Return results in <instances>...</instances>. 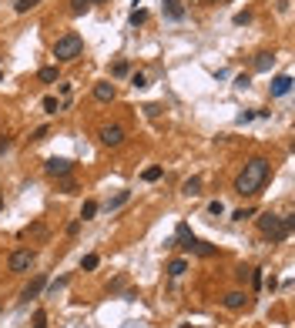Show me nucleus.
Here are the masks:
<instances>
[{"label": "nucleus", "mask_w": 295, "mask_h": 328, "mask_svg": "<svg viewBox=\"0 0 295 328\" xmlns=\"http://www.w3.org/2000/svg\"><path fill=\"white\" fill-rule=\"evenodd\" d=\"M97 215V201H84V208H81V221H91Z\"/></svg>", "instance_id": "nucleus-20"}, {"label": "nucleus", "mask_w": 295, "mask_h": 328, "mask_svg": "<svg viewBox=\"0 0 295 328\" xmlns=\"http://www.w3.org/2000/svg\"><path fill=\"white\" fill-rule=\"evenodd\" d=\"M181 194L184 198H198L201 194V177H188V181L181 184Z\"/></svg>", "instance_id": "nucleus-12"}, {"label": "nucleus", "mask_w": 295, "mask_h": 328, "mask_svg": "<svg viewBox=\"0 0 295 328\" xmlns=\"http://www.w3.org/2000/svg\"><path fill=\"white\" fill-rule=\"evenodd\" d=\"M292 228H295V215H272V211H265V215L258 218V231H262L272 245L285 241L288 234H292Z\"/></svg>", "instance_id": "nucleus-2"}, {"label": "nucleus", "mask_w": 295, "mask_h": 328, "mask_svg": "<svg viewBox=\"0 0 295 328\" xmlns=\"http://www.w3.org/2000/svg\"><path fill=\"white\" fill-rule=\"evenodd\" d=\"M0 208H4V198H0Z\"/></svg>", "instance_id": "nucleus-41"}, {"label": "nucleus", "mask_w": 295, "mask_h": 328, "mask_svg": "<svg viewBox=\"0 0 295 328\" xmlns=\"http://www.w3.org/2000/svg\"><path fill=\"white\" fill-rule=\"evenodd\" d=\"M252 215H255V208H242V211H235L231 218H235V221H245V218H252Z\"/></svg>", "instance_id": "nucleus-32"}, {"label": "nucleus", "mask_w": 295, "mask_h": 328, "mask_svg": "<svg viewBox=\"0 0 295 328\" xmlns=\"http://www.w3.org/2000/svg\"><path fill=\"white\" fill-rule=\"evenodd\" d=\"M47 134H50L47 128H37V131H34V137H31V141H44V137H47Z\"/></svg>", "instance_id": "nucleus-34"}, {"label": "nucleus", "mask_w": 295, "mask_h": 328, "mask_svg": "<svg viewBox=\"0 0 295 328\" xmlns=\"http://www.w3.org/2000/svg\"><path fill=\"white\" fill-rule=\"evenodd\" d=\"M44 285H47V281H44V275H37V278H34L31 285H27V288L20 291V302H31V298H37L40 291H44Z\"/></svg>", "instance_id": "nucleus-10"}, {"label": "nucleus", "mask_w": 295, "mask_h": 328, "mask_svg": "<svg viewBox=\"0 0 295 328\" xmlns=\"http://www.w3.org/2000/svg\"><path fill=\"white\" fill-rule=\"evenodd\" d=\"M88 7H91L88 0H71V14H74V17H81V14H84Z\"/></svg>", "instance_id": "nucleus-25"}, {"label": "nucleus", "mask_w": 295, "mask_h": 328, "mask_svg": "<svg viewBox=\"0 0 295 328\" xmlns=\"http://www.w3.org/2000/svg\"><path fill=\"white\" fill-rule=\"evenodd\" d=\"M178 245L188 248V251L195 248V238H192V231H188V224H178Z\"/></svg>", "instance_id": "nucleus-14"}, {"label": "nucleus", "mask_w": 295, "mask_h": 328, "mask_svg": "<svg viewBox=\"0 0 295 328\" xmlns=\"http://www.w3.org/2000/svg\"><path fill=\"white\" fill-rule=\"evenodd\" d=\"M37 4H40V0H14V10H17V14H27V10H34Z\"/></svg>", "instance_id": "nucleus-21"}, {"label": "nucleus", "mask_w": 295, "mask_h": 328, "mask_svg": "<svg viewBox=\"0 0 295 328\" xmlns=\"http://www.w3.org/2000/svg\"><path fill=\"white\" fill-rule=\"evenodd\" d=\"M272 64H275L272 54H255V71H272Z\"/></svg>", "instance_id": "nucleus-19"}, {"label": "nucleus", "mask_w": 295, "mask_h": 328, "mask_svg": "<svg viewBox=\"0 0 295 328\" xmlns=\"http://www.w3.org/2000/svg\"><path fill=\"white\" fill-rule=\"evenodd\" d=\"M7 268H10L14 275H24V272H31V268H34V251H31V248H17L14 255H10Z\"/></svg>", "instance_id": "nucleus-4"}, {"label": "nucleus", "mask_w": 295, "mask_h": 328, "mask_svg": "<svg viewBox=\"0 0 295 328\" xmlns=\"http://www.w3.org/2000/svg\"><path fill=\"white\" fill-rule=\"evenodd\" d=\"M248 275H252V268H238V272H235V278H238V281H248Z\"/></svg>", "instance_id": "nucleus-37"}, {"label": "nucleus", "mask_w": 295, "mask_h": 328, "mask_svg": "<svg viewBox=\"0 0 295 328\" xmlns=\"http://www.w3.org/2000/svg\"><path fill=\"white\" fill-rule=\"evenodd\" d=\"M131 87H148V80H144V74H131Z\"/></svg>", "instance_id": "nucleus-31"}, {"label": "nucleus", "mask_w": 295, "mask_h": 328, "mask_svg": "<svg viewBox=\"0 0 295 328\" xmlns=\"http://www.w3.org/2000/svg\"><path fill=\"white\" fill-rule=\"evenodd\" d=\"M248 20H252V14H248V10H245V14H235V24H238V27L248 24Z\"/></svg>", "instance_id": "nucleus-35"}, {"label": "nucleus", "mask_w": 295, "mask_h": 328, "mask_svg": "<svg viewBox=\"0 0 295 328\" xmlns=\"http://www.w3.org/2000/svg\"><path fill=\"white\" fill-rule=\"evenodd\" d=\"M161 174H165V171H161L158 164H151V168H144V181H158Z\"/></svg>", "instance_id": "nucleus-26"}, {"label": "nucleus", "mask_w": 295, "mask_h": 328, "mask_svg": "<svg viewBox=\"0 0 295 328\" xmlns=\"http://www.w3.org/2000/svg\"><path fill=\"white\" fill-rule=\"evenodd\" d=\"M81 50H84V40H81V34H74V31L54 40V57L61 61V64H67V61H77Z\"/></svg>", "instance_id": "nucleus-3"}, {"label": "nucleus", "mask_w": 295, "mask_h": 328, "mask_svg": "<svg viewBox=\"0 0 295 328\" xmlns=\"http://www.w3.org/2000/svg\"><path fill=\"white\" fill-rule=\"evenodd\" d=\"M4 151H10V137H0V154Z\"/></svg>", "instance_id": "nucleus-39"}, {"label": "nucleus", "mask_w": 295, "mask_h": 328, "mask_svg": "<svg viewBox=\"0 0 295 328\" xmlns=\"http://www.w3.org/2000/svg\"><path fill=\"white\" fill-rule=\"evenodd\" d=\"M144 111H148V117H158V114H161V107H158V104H148Z\"/></svg>", "instance_id": "nucleus-38"}, {"label": "nucleus", "mask_w": 295, "mask_h": 328, "mask_svg": "<svg viewBox=\"0 0 295 328\" xmlns=\"http://www.w3.org/2000/svg\"><path fill=\"white\" fill-rule=\"evenodd\" d=\"M245 291H228L225 295V308H231V312H238V308H245Z\"/></svg>", "instance_id": "nucleus-11"}, {"label": "nucleus", "mask_w": 295, "mask_h": 328, "mask_svg": "<svg viewBox=\"0 0 295 328\" xmlns=\"http://www.w3.org/2000/svg\"><path fill=\"white\" fill-rule=\"evenodd\" d=\"M57 191L61 194H74V191H81V188H77V181L67 174V177H57Z\"/></svg>", "instance_id": "nucleus-15"}, {"label": "nucleus", "mask_w": 295, "mask_h": 328, "mask_svg": "<svg viewBox=\"0 0 295 328\" xmlns=\"http://www.w3.org/2000/svg\"><path fill=\"white\" fill-rule=\"evenodd\" d=\"M20 238H31V241H47V238H50V231H47V224H44V221H34V224H27L24 231H20Z\"/></svg>", "instance_id": "nucleus-7"}, {"label": "nucleus", "mask_w": 295, "mask_h": 328, "mask_svg": "<svg viewBox=\"0 0 295 328\" xmlns=\"http://www.w3.org/2000/svg\"><path fill=\"white\" fill-rule=\"evenodd\" d=\"M94 97L108 104V101H114V97H118V87H114L111 80H101V84H94Z\"/></svg>", "instance_id": "nucleus-8"}, {"label": "nucleus", "mask_w": 295, "mask_h": 328, "mask_svg": "<svg viewBox=\"0 0 295 328\" xmlns=\"http://www.w3.org/2000/svg\"><path fill=\"white\" fill-rule=\"evenodd\" d=\"M128 198H131V191H118L111 201H108V211H118L121 204H128Z\"/></svg>", "instance_id": "nucleus-17"}, {"label": "nucleus", "mask_w": 295, "mask_h": 328, "mask_svg": "<svg viewBox=\"0 0 295 328\" xmlns=\"http://www.w3.org/2000/svg\"><path fill=\"white\" fill-rule=\"evenodd\" d=\"M37 77L44 80V84H54V80H57V67H40Z\"/></svg>", "instance_id": "nucleus-22"}, {"label": "nucleus", "mask_w": 295, "mask_h": 328, "mask_svg": "<svg viewBox=\"0 0 295 328\" xmlns=\"http://www.w3.org/2000/svg\"><path fill=\"white\" fill-rule=\"evenodd\" d=\"M77 231H81V218H77V221H71V224H67V234H71V238H74Z\"/></svg>", "instance_id": "nucleus-36"}, {"label": "nucleus", "mask_w": 295, "mask_h": 328, "mask_svg": "<svg viewBox=\"0 0 295 328\" xmlns=\"http://www.w3.org/2000/svg\"><path fill=\"white\" fill-rule=\"evenodd\" d=\"M292 91V77L288 74H279V77L272 80V97H285Z\"/></svg>", "instance_id": "nucleus-9"}, {"label": "nucleus", "mask_w": 295, "mask_h": 328, "mask_svg": "<svg viewBox=\"0 0 295 328\" xmlns=\"http://www.w3.org/2000/svg\"><path fill=\"white\" fill-rule=\"evenodd\" d=\"M269 174H272V161H265V158L245 161V168H242L238 177H235V194H242V198L258 194L265 188V181H269Z\"/></svg>", "instance_id": "nucleus-1"}, {"label": "nucleus", "mask_w": 295, "mask_h": 328, "mask_svg": "<svg viewBox=\"0 0 295 328\" xmlns=\"http://www.w3.org/2000/svg\"><path fill=\"white\" fill-rule=\"evenodd\" d=\"M192 251H198L201 258H211V255H218V248L215 245H208V241H195V248Z\"/></svg>", "instance_id": "nucleus-18"}, {"label": "nucleus", "mask_w": 295, "mask_h": 328, "mask_svg": "<svg viewBox=\"0 0 295 328\" xmlns=\"http://www.w3.org/2000/svg\"><path fill=\"white\" fill-rule=\"evenodd\" d=\"M144 20H148V14H144V10H131V27H141Z\"/></svg>", "instance_id": "nucleus-28"}, {"label": "nucleus", "mask_w": 295, "mask_h": 328, "mask_svg": "<svg viewBox=\"0 0 295 328\" xmlns=\"http://www.w3.org/2000/svg\"><path fill=\"white\" fill-rule=\"evenodd\" d=\"M67 281H71V278H67V275H61V278H57V281H50V295H57V291H61V288H67Z\"/></svg>", "instance_id": "nucleus-24"}, {"label": "nucleus", "mask_w": 295, "mask_h": 328, "mask_svg": "<svg viewBox=\"0 0 295 328\" xmlns=\"http://www.w3.org/2000/svg\"><path fill=\"white\" fill-rule=\"evenodd\" d=\"M34 328H47V312H44V308L34 312Z\"/></svg>", "instance_id": "nucleus-29"}, {"label": "nucleus", "mask_w": 295, "mask_h": 328, "mask_svg": "<svg viewBox=\"0 0 295 328\" xmlns=\"http://www.w3.org/2000/svg\"><path fill=\"white\" fill-rule=\"evenodd\" d=\"M208 211H211V215H222L225 204H222V201H211V204H208Z\"/></svg>", "instance_id": "nucleus-33"}, {"label": "nucleus", "mask_w": 295, "mask_h": 328, "mask_svg": "<svg viewBox=\"0 0 295 328\" xmlns=\"http://www.w3.org/2000/svg\"><path fill=\"white\" fill-rule=\"evenodd\" d=\"M44 171H47L50 177H67V174H74V161H67V158H50L47 164H44Z\"/></svg>", "instance_id": "nucleus-6"}, {"label": "nucleus", "mask_w": 295, "mask_h": 328, "mask_svg": "<svg viewBox=\"0 0 295 328\" xmlns=\"http://www.w3.org/2000/svg\"><path fill=\"white\" fill-rule=\"evenodd\" d=\"M44 111H47V114H57V111H61L57 97H44Z\"/></svg>", "instance_id": "nucleus-30"}, {"label": "nucleus", "mask_w": 295, "mask_h": 328, "mask_svg": "<svg viewBox=\"0 0 295 328\" xmlns=\"http://www.w3.org/2000/svg\"><path fill=\"white\" fill-rule=\"evenodd\" d=\"M97 261H101L97 255H88L84 261H81V268H84V272H94V268H97Z\"/></svg>", "instance_id": "nucleus-27"}, {"label": "nucleus", "mask_w": 295, "mask_h": 328, "mask_svg": "<svg viewBox=\"0 0 295 328\" xmlns=\"http://www.w3.org/2000/svg\"><path fill=\"white\" fill-rule=\"evenodd\" d=\"M184 272H188V261H184V258H175V261L168 264V275H171V278H181Z\"/></svg>", "instance_id": "nucleus-16"}, {"label": "nucleus", "mask_w": 295, "mask_h": 328, "mask_svg": "<svg viewBox=\"0 0 295 328\" xmlns=\"http://www.w3.org/2000/svg\"><path fill=\"white\" fill-rule=\"evenodd\" d=\"M165 14H168V20H181V17H184L181 0H168V4H165Z\"/></svg>", "instance_id": "nucleus-13"}, {"label": "nucleus", "mask_w": 295, "mask_h": 328, "mask_svg": "<svg viewBox=\"0 0 295 328\" xmlns=\"http://www.w3.org/2000/svg\"><path fill=\"white\" fill-rule=\"evenodd\" d=\"M88 4H108V0H88Z\"/></svg>", "instance_id": "nucleus-40"}, {"label": "nucleus", "mask_w": 295, "mask_h": 328, "mask_svg": "<svg viewBox=\"0 0 295 328\" xmlns=\"http://www.w3.org/2000/svg\"><path fill=\"white\" fill-rule=\"evenodd\" d=\"M111 74H114V77H124V74H131V64H128V61H114Z\"/></svg>", "instance_id": "nucleus-23"}, {"label": "nucleus", "mask_w": 295, "mask_h": 328, "mask_svg": "<svg viewBox=\"0 0 295 328\" xmlns=\"http://www.w3.org/2000/svg\"><path fill=\"white\" fill-rule=\"evenodd\" d=\"M97 137H101V144L118 147V144H124V128H121V124H104V128L97 131Z\"/></svg>", "instance_id": "nucleus-5"}, {"label": "nucleus", "mask_w": 295, "mask_h": 328, "mask_svg": "<svg viewBox=\"0 0 295 328\" xmlns=\"http://www.w3.org/2000/svg\"><path fill=\"white\" fill-rule=\"evenodd\" d=\"M0 84H4V77H0Z\"/></svg>", "instance_id": "nucleus-42"}]
</instances>
